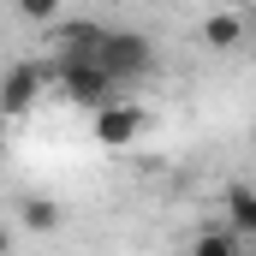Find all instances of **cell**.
<instances>
[{"instance_id": "cell-1", "label": "cell", "mask_w": 256, "mask_h": 256, "mask_svg": "<svg viewBox=\"0 0 256 256\" xmlns=\"http://www.w3.org/2000/svg\"><path fill=\"white\" fill-rule=\"evenodd\" d=\"M96 66L108 72L114 90H126L131 78H149V72H155V48H149L143 30H102V42H96Z\"/></svg>"}, {"instance_id": "cell-2", "label": "cell", "mask_w": 256, "mask_h": 256, "mask_svg": "<svg viewBox=\"0 0 256 256\" xmlns=\"http://www.w3.org/2000/svg\"><path fill=\"white\" fill-rule=\"evenodd\" d=\"M54 90H60L66 102H78V108H108V102H120V90L108 84V72L90 60V54L54 60Z\"/></svg>"}, {"instance_id": "cell-3", "label": "cell", "mask_w": 256, "mask_h": 256, "mask_svg": "<svg viewBox=\"0 0 256 256\" xmlns=\"http://www.w3.org/2000/svg\"><path fill=\"white\" fill-rule=\"evenodd\" d=\"M42 90H48V72L36 60L6 66V72H0V114H6V120H24V114L42 102Z\"/></svg>"}, {"instance_id": "cell-4", "label": "cell", "mask_w": 256, "mask_h": 256, "mask_svg": "<svg viewBox=\"0 0 256 256\" xmlns=\"http://www.w3.org/2000/svg\"><path fill=\"white\" fill-rule=\"evenodd\" d=\"M149 126V114L137 108V102H108V108H96V143H108V149H131L137 137Z\"/></svg>"}, {"instance_id": "cell-5", "label": "cell", "mask_w": 256, "mask_h": 256, "mask_svg": "<svg viewBox=\"0 0 256 256\" xmlns=\"http://www.w3.org/2000/svg\"><path fill=\"white\" fill-rule=\"evenodd\" d=\"M226 232L238 244L256 238V196H250V185H226Z\"/></svg>"}, {"instance_id": "cell-6", "label": "cell", "mask_w": 256, "mask_h": 256, "mask_svg": "<svg viewBox=\"0 0 256 256\" xmlns=\"http://www.w3.org/2000/svg\"><path fill=\"white\" fill-rule=\"evenodd\" d=\"M18 220L30 226V232H60V202H48V196H24V208H18Z\"/></svg>"}, {"instance_id": "cell-7", "label": "cell", "mask_w": 256, "mask_h": 256, "mask_svg": "<svg viewBox=\"0 0 256 256\" xmlns=\"http://www.w3.org/2000/svg\"><path fill=\"white\" fill-rule=\"evenodd\" d=\"M191 256H244V244H238L226 226H208V232L191 238Z\"/></svg>"}, {"instance_id": "cell-8", "label": "cell", "mask_w": 256, "mask_h": 256, "mask_svg": "<svg viewBox=\"0 0 256 256\" xmlns=\"http://www.w3.org/2000/svg\"><path fill=\"white\" fill-rule=\"evenodd\" d=\"M238 36H244V18H238V12H214V18L202 24V42H208V48H232Z\"/></svg>"}, {"instance_id": "cell-9", "label": "cell", "mask_w": 256, "mask_h": 256, "mask_svg": "<svg viewBox=\"0 0 256 256\" xmlns=\"http://www.w3.org/2000/svg\"><path fill=\"white\" fill-rule=\"evenodd\" d=\"M24 18H30V24H54V6H48V0H30Z\"/></svg>"}, {"instance_id": "cell-10", "label": "cell", "mask_w": 256, "mask_h": 256, "mask_svg": "<svg viewBox=\"0 0 256 256\" xmlns=\"http://www.w3.org/2000/svg\"><path fill=\"white\" fill-rule=\"evenodd\" d=\"M0 256H12V232L6 226H0Z\"/></svg>"}, {"instance_id": "cell-11", "label": "cell", "mask_w": 256, "mask_h": 256, "mask_svg": "<svg viewBox=\"0 0 256 256\" xmlns=\"http://www.w3.org/2000/svg\"><path fill=\"white\" fill-rule=\"evenodd\" d=\"M6 126H12V120H6V114H0V143H6Z\"/></svg>"}]
</instances>
